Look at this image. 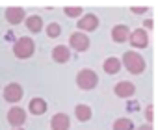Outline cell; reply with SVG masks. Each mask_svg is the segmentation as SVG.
<instances>
[{
  "label": "cell",
  "instance_id": "6da1fadb",
  "mask_svg": "<svg viewBox=\"0 0 158 130\" xmlns=\"http://www.w3.org/2000/svg\"><path fill=\"white\" fill-rule=\"evenodd\" d=\"M123 65L127 67V71L132 73V75H141L145 71V59L136 50H127L123 54Z\"/></svg>",
  "mask_w": 158,
  "mask_h": 130
},
{
  "label": "cell",
  "instance_id": "7a4b0ae2",
  "mask_svg": "<svg viewBox=\"0 0 158 130\" xmlns=\"http://www.w3.org/2000/svg\"><path fill=\"white\" fill-rule=\"evenodd\" d=\"M35 50V43L32 37H19L15 43H13V54L19 58V59H28Z\"/></svg>",
  "mask_w": 158,
  "mask_h": 130
},
{
  "label": "cell",
  "instance_id": "3957f363",
  "mask_svg": "<svg viewBox=\"0 0 158 130\" xmlns=\"http://www.w3.org/2000/svg\"><path fill=\"white\" fill-rule=\"evenodd\" d=\"M97 84H99V76H97L95 71H91V69L78 71V75H76V86L80 87V89L89 91V89L97 87Z\"/></svg>",
  "mask_w": 158,
  "mask_h": 130
},
{
  "label": "cell",
  "instance_id": "277c9868",
  "mask_svg": "<svg viewBox=\"0 0 158 130\" xmlns=\"http://www.w3.org/2000/svg\"><path fill=\"white\" fill-rule=\"evenodd\" d=\"M69 45H71V48L76 50V52H84V50L89 48V37H88L84 32H74V34H71V37H69Z\"/></svg>",
  "mask_w": 158,
  "mask_h": 130
},
{
  "label": "cell",
  "instance_id": "5b68a950",
  "mask_svg": "<svg viewBox=\"0 0 158 130\" xmlns=\"http://www.w3.org/2000/svg\"><path fill=\"white\" fill-rule=\"evenodd\" d=\"M23 95H24V89H23V86L17 84V82L8 84V86L4 87V99H6V102L15 104V102H19V100L23 99Z\"/></svg>",
  "mask_w": 158,
  "mask_h": 130
},
{
  "label": "cell",
  "instance_id": "8992f818",
  "mask_svg": "<svg viewBox=\"0 0 158 130\" xmlns=\"http://www.w3.org/2000/svg\"><path fill=\"white\" fill-rule=\"evenodd\" d=\"M76 28L80 30V32H95L99 28V17L93 15V13H88V15H84V17L78 19Z\"/></svg>",
  "mask_w": 158,
  "mask_h": 130
},
{
  "label": "cell",
  "instance_id": "52a82bcc",
  "mask_svg": "<svg viewBox=\"0 0 158 130\" xmlns=\"http://www.w3.org/2000/svg\"><path fill=\"white\" fill-rule=\"evenodd\" d=\"M8 123L13 126V128H21L24 123H26V112L19 106H13L10 112H8Z\"/></svg>",
  "mask_w": 158,
  "mask_h": 130
},
{
  "label": "cell",
  "instance_id": "ba28073f",
  "mask_svg": "<svg viewBox=\"0 0 158 130\" xmlns=\"http://www.w3.org/2000/svg\"><path fill=\"white\" fill-rule=\"evenodd\" d=\"M128 41H130V45L134 48H145L149 45V35H147V32L143 28H138V30H134L130 34V39Z\"/></svg>",
  "mask_w": 158,
  "mask_h": 130
},
{
  "label": "cell",
  "instance_id": "9c48e42d",
  "mask_svg": "<svg viewBox=\"0 0 158 130\" xmlns=\"http://www.w3.org/2000/svg\"><path fill=\"white\" fill-rule=\"evenodd\" d=\"M114 91H115V95H117L119 99H128V97H132V95L136 93V86H134L132 82L121 80V82H117V84H115Z\"/></svg>",
  "mask_w": 158,
  "mask_h": 130
},
{
  "label": "cell",
  "instance_id": "30bf717a",
  "mask_svg": "<svg viewBox=\"0 0 158 130\" xmlns=\"http://www.w3.org/2000/svg\"><path fill=\"white\" fill-rule=\"evenodd\" d=\"M50 128L52 130H69L71 128V119L67 113H56L50 121Z\"/></svg>",
  "mask_w": 158,
  "mask_h": 130
},
{
  "label": "cell",
  "instance_id": "8fae6325",
  "mask_svg": "<svg viewBox=\"0 0 158 130\" xmlns=\"http://www.w3.org/2000/svg\"><path fill=\"white\" fill-rule=\"evenodd\" d=\"M24 17H26V11L23 8H8L6 10V21L10 24H19L24 21Z\"/></svg>",
  "mask_w": 158,
  "mask_h": 130
},
{
  "label": "cell",
  "instance_id": "7c38bea8",
  "mask_svg": "<svg viewBox=\"0 0 158 130\" xmlns=\"http://www.w3.org/2000/svg\"><path fill=\"white\" fill-rule=\"evenodd\" d=\"M112 39L115 43H125L127 39H130V30L127 24H117L112 28Z\"/></svg>",
  "mask_w": 158,
  "mask_h": 130
},
{
  "label": "cell",
  "instance_id": "4fadbf2b",
  "mask_svg": "<svg viewBox=\"0 0 158 130\" xmlns=\"http://www.w3.org/2000/svg\"><path fill=\"white\" fill-rule=\"evenodd\" d=\"M52 59H54L56 63H67V61L71 59V50H69L65 45H58V47H54V50H52Z\"/></svg>",
  "mask_w": 158,
  "mask_h": 130
},
{
  "label": "cell",
  "instance_id": "5bb4252c",
  "mask_svg": "<svg viewBox=\"0 0 158 130\" xmlns=\"http://www.w3.org/2000/svg\"><path fill=\"white\" fill-rule=\"evenodd\" d=\"M28 110H30V113H34V115H43V113L47 112V102H45L41 97H34V99L30 100Z\"/></svg>",
  "mask_w": 158,
  "mask_h": 130
},
{
  "label": "cell",
  "instance_id": "9a60e30c",
  "mask_svg": "<svg viewBox=\"0 0 158 130\" xmlns=\"http://www.w3.org/2000/svg\"><path fill=\"white\" fill-rule=\"evenodd\" d=\"M102 69H104V73H108V75H117L119 73V69H121V61L117 59V58H106V61L102 63Z\"/></svg>",
  "mask_w": 158,
  "mask_h": 130
},
{
  "label": "cell",
  "instance_id": "2e32d148",
  "mask_svg": "<svg viewBox=\"0 0 158 130\" xmlns=\"http://www.w3.org/2000/svg\"><path fill=\"white\" fill-rule=\"evenodd\" d=\"M26 28L32 32V34H39L43 30V19L39 15H30L26 19Z\"/></svg>",
  "mask_w": 158,
  "mask_h": 130
},
{
  "label": "cell",
  "instance_id": "e0dca14e",
  "mask_svg": "<svg viewBox=\"0 0 158 130\" xmlns=\"http://www.w3.org/2000/svg\"><path fill=\"white\" fill-rule=\"evenodd\" d=\"M74 115H76V119L80 123H86V121L91 119V108L88 104H78L74 108Z\"/></svg>",
  "mask_w": 158,
  "mask_h": 130
},
{
  "label": "cell",
  "instance_id": "ac0fdd59",
  "mask_svg": "<svg viewBox=\"0 0 158 130\" xmlns=\"http://www.w3.org/2000/svg\"><path fill=\"white\" fill-rule=\"evenodd\" d=\"M114 130H134V123H132V119H128V117L115 119V123H114Z\"/></svg>",
  "mask_w": 158,
  "mask_h": 130
},
{
  "label": "cell",
  "instance_id": "d6986e66",
  "mask_svg": "<svg viewBox=\"0 0 158 130\" xmlns=\"http://www.w3.org/2000/svg\"><path fill=\"white\" fill-rule=\"evenodd\" d=\"M61 34V26L58 24V22H50L48 26H47V35L48 37H58Z\"/></svg>",
  "mask_w": 158,
  "mask_h": 130
},
{
  "label": "cell",
  "instance_id": "ffe728a7",
  "mask_svg": "<svg viewBox=\"0 0 158 130\" xmlns=\"http://www.w3.org/2000/svg\"><path fill=\"white\" fill-rule=\"evenodd\" d=\"M63 13H65L67 17H73V19H74V17H80V15H82V8H76V6L73 8V6H67V8L63 10Z\"/></svg>",
  "mask_w": 158,
  "mask_h": 130
},
{
  "label": "cell",
  "instance_id": "44dd1931",
  "mask_svg": "<svg viewBox=\"0 0 158 130\" xmlns=\"http://www.w3.org/2000/svg\"><path fill=\"white\" fill-rule=\"evenodd\" d=\"M130 11L139 15V13H145V11H147V8H145V6H141V8H138V6H132V8H130Z\"/></svg>",
  "mask_w": 158,
  "mask_h": 130
},
{
  "label": "cell",
  "instance_id": "7402d4cb",
  "mask_svg": "<svg viewBox=\"0 0 158 130\" xmlns=\"http://www.w3.org/2000/svg\"><path fill=\"white\" fill-rule=\"evenodd\" d=\"M145 117H147V121H152V108L151 106L145 110Z\"/></svg>",
  "mask_w": 158,
  "mask_h": 130
},
{
  "label": "cell",
  "instance_id": "603a6c76",
  "mask_svg": "<svg viewBox=\"0 0 158 130\" xmlns=\"http://www.w3.org/2000/svg\"><path fill=\"white\" fill-rule=\"evenodd\" d=\"M138 130H152V128H151V124H141V126H138Z\"/></svg>",
  "mask_w": 158,
  "mask_h": 130
},
{
  "label": "cell",
  "instance_id": "cb8c5ba5",
  "mask_svg": "<svg viewBox=\"0 0 158 130\" xmlns=\"http://www.w3.org/2000/svg\"><path fill=\"white\" fill-rule=\"evenodd\" d=\"M152 26V21H145V28H151Z\"/></svg>",
  "mask_w": 158,
  "mask_h": 130
},
{
  "label": "cell",
  "instance_id": "d4e9b609",
  "mask_svg": "<svg viewBox=\"0 0 158 130\" xmlns=\"http://www.w3.org/2000/svg\"><path fill=\"white\" fill-rule=\"evenodd\" d=\"M13 130H24V128H13Z\"/></svg>",
  "mask_w": 158,
  "mask_h": 130
}]
</instances>
